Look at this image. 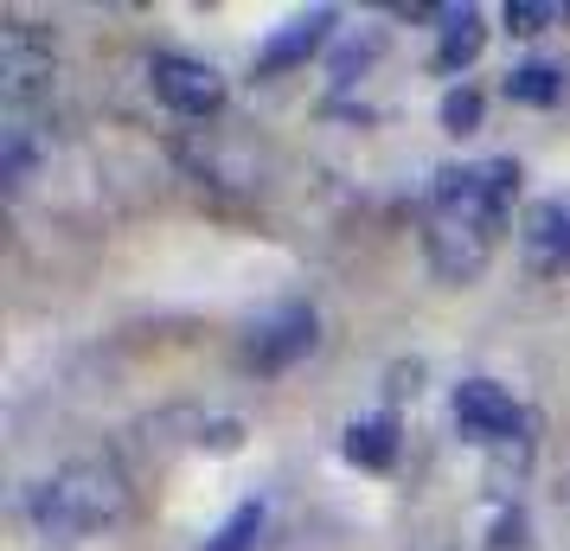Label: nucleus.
Segmentation results:
<instances>
[{
    "label": "nucleus",
    "mask_w": 570,
    "mask_h": 551,
    "mask_svg": "<svg viewBox=\"0 0 570 551\" xmlns=\"http://www.w3.org/2000/svg\"><path fill=\"white\" fill-rule=\"evenodd\" d=\"M257 539H263V500H244L199 551H257Z\"/></svg>",
    "instance_id": "nucleus-13"
},
{
    "label": "nucleus",
    "mask_w": 570,
    "mask_h": 551,
    "mask_svg": "<svg viewBox=\"0 0 570 551\" xmlns=\"http://www.w3.org/2000/svg\"><path fill=\"white\" fill-rule=\"evenodd\" d=\"M564 90H570V71H564V65H551V58H532V65H519L513 78H507V97L525 104V109L564 104Z\"/></svg>",
    "instance_id": "nucleus-12"
},
{
    "label": "nucleus",
    "mask_w": 570,
    "mask_h": 551,
    "mask_svg": "<svg viewBox=\"0 0 570 551\" xmlns=\"http://www.w3.org/2000/svg\"><path fill=\"white\" fill-rule=\"evenodd\" d=\"M314 308L308 302H288V308H276V315H263L257 327H250V341H244V360L257 372H288L302 353H314Z\"/></svg>",
    "instance_id": "nucleus-6"
},
{
    "label": "nucleus",
    "mask_w": 570,
    "mask_h": 551,
    "mask_svg": "<svg viewBox=\"0 0 570 551\" xmlns=\"http://www.w3.org/2000/svg\"><path fill=\"white\" fill-rule=\"evenodd\" d=\"M474 122H481V97H474V90H449V97H442V129L468 135Z\"/></svg>",
    "instance_id": "nucleus-15"
},
{
    "label": "nucleus",
    "mask_w": 570,
    "mask_h": 551,
    "mask_svg": "<svg viewBox=\"0 0 570 551\" xmlns=\"http://www.w3.org/2000/svg\"><path fill=\"white\" fill-rule=\"evenodd\" d=\"M46 155V129H39V109H0V180L7 193H20L32 174V160Z\"/></svg>",
    "instance_id": "nucleus-9"
},
{
    "label": "nucleus",
    "mask_w": 570,
    "mask_h": 551,
    "mask_svg": "<svg viewBox=\"0 0 570 551\" xmlns=\"http://www.w3.org/2000/svg\"><path fill=\"white\" fill-rule=\"evenodd\" d=\"M481 46H488V27H481V13L474 7H449L442 13V39H436V71H468L474 58H481Z\"/></svg>",
    "instance_id": "nucleus-10"
},
{
    "label": "nucleus",
    "mask_w": 570,
    "mask_h": 551,
    "mask_svg": "<svg viewBox=\"0 0 570 551\" xmlns=\"http://www.w3.org/2000/svg\"><path fill=\"white\" fill-rule=\"evenodd\" d=\"M129 474L109 455H78V462L39 474L27 488V520L46 539H90V532H109V525L129 520Z\"/></svg>",
    "instance_id": "nucleus-2"
},
{
    "label": "nucleus",
    "mask_w": 570,
    "mask_h": 551,
    "mask_svg": "<svg viewBox=\"0 0 570 551\" xmlns=\"http://www.w3.org/2000/svg\"><path fill=\"white\" fill-rule=\"evenodd\" d=\"M519 250L539 276H564L570 269V206L564 199H539L519 218Z\"/></svg>",
    "instance_id": "nucleus-7"
},
{
    "label": "nucleus",
    "mask_w": 570,
    "mask_h": 551,
    "mask_svg": "<svg viewBox=\"0 0 570 551\" xmlns=\"http://www.w3.org/2000/svg\"><path fill=\"white\" fill-rule=\"evenodd\" d=\"M148 78H155V97H160V104L174 109V116H186V122H206V116H218V109H225V78L212 71L206 58L155 52Z\"/></svg>",
    "instance_id": "nucleus-4"
},
{
    "label": "nucleus",
    "mask_w": 570,
    "mask_h": 551,
    "mask_svg": "<svg viewBox=\"0 0 570 551\" xmlns=\"http://www.w3.org/2000/svg\"><path fill=\"white\" fill-rule=\"evenodd\" d=\"M340 449H346L353 469H391V462H397V423L391 417H353Z\"/></svg>",
    "instance_id": "nucleus-11"
},
{
    "label": "nucleus",
    "mask_w": 570,
    "mask_h": 551,
    "mask_svg": "<svg viewBox=\"0 0 570 551\" xmlns=\"http://www.w3.org/2000/svg\"><path fill=\"white\" fill-rule=\"evenodd\" d=\"M551 20H564V7H551V0H507V27L513 32H544Z\"/></svg>",
    "instance_id": "nucleus-14"
},
{
    "label": "nucleus",
    "mask_w": 570,
    "mask_h": 551,
    "mask_svg": "<svg viewBox=\"0 0 570 551\" xmlns=\"http://www.w3.org/2000/svg\"><path fill=\"white\" fill-rule=\"evenodd\" d=\"M519 193L513 160H468V167H442L430 180V206H423V250L442 283H474L500 250L507 211Z\"/></svg>",
    "instance_id": "nucleus-1"
},
{
    "label": "nucleus",
    "mask_w": 570,
    "mask_h": 551,
    "mask_svg": "<svg viewBox=\"0 0 570 551\" xmlns=\"http://www.w3.org/2000/svg\"><path fill=\"white\" fill-rule=\"evenodd\" d=\"M52 90V39L32 32L27 20L0 27V109H39Z\"/></svg>",
    "instance_id": "nucleus-3"
},
{
    "label": "nucleus",
    "mask_w": 570,
    "mask_h": 551,
    "mask_svg": "<svg viewBox=\"0 0 570 551\" xmlns=\"http://www.w3.org/2000/svg\"><path fill=\"white\" fill-rule=\"evenodd\" d=\"M327 32H334V7H314V13H295L283 32H269L257 52V71H295V65H308L321 46H327Z\"/></svg>",
    "instance_id": "nucleus-8"
},
{
    "label": "nucleus",
    "mask_w": 570,
    "mask_h": 551,
    "mask_svg": "<svg viewBox=\"0 0 570 551\" xmlns=\"http://www.w3.org/2000/svg\"><path fill=\"white\" fill-rule=\"evenodd\" d=\"M455 430H462L468 443H513V436H525V411H519V397L507 392V385H493V378H462L455 385Z\"/></svg>",
    "instance_id": "nucleus-5"
}]
</instances>
